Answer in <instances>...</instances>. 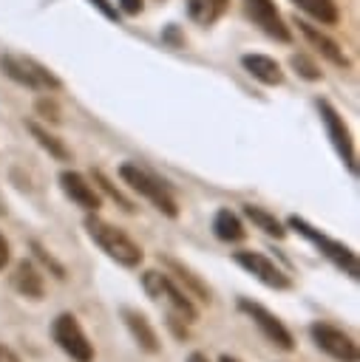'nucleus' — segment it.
Listing matches in <instances>:
<instances>
[{
    "mask_svg": "<svg viewBox=\"0 0 360 362\" xmlns=\"http://www.w3.org/2000/svg\"><path fill=\"white\" fill-rule=\"evenodd\" d=\"M244 3H247V11L252 14V20H255L269 37H275L278 42H289V40H292V31H289V25L281 20V14H278V8H275L272 0H244Z\"/></svg>",
    "mask_w": 360,
    "mask_h": 362,
    "instance_id": "15",
    "label": "nucleus"
},
{
    "mask_svg": "<svg viewBox=\"0 0 360 362\" xmlns=\"http://www.w3.org/2000/svg\"><path fill=\"white\" fill-rule=\"evenodd\" d=\"M207 3H210V6H213L218 14H221V11H224V6H227V0H207Z\"/></svg>",
    "mask_w": 360,
    "mask_h": 362,
    "instance_id": "31",
    "label": "nucleus"
},
{
    "mask_svg": "<svg viewBox=\"0 0 360 362\" xmlns=\"http://www.w3.org/2000/svg\"><path fill=\"white\" fill-rule=\"evenodd\" d=\"M235 308H238V314H244V317L258 328V334H261L272 348H278V351H283V354L295 351V337H292V331H289L286 322H283L275 311H269L264 303H258V300L241 294V297H235Z\"/></svg>",
    "mask_w": 360,
    "mask_h": 362,
    "instance_id": "5",
    "label": "nucleus"
},
{
    "mask_svg": "<svg viewBox=\"0 0 360 362\" xmlns=\"http://www.w3.org/2000/svg\"><path fill=\"white\" fill-rule=\"evenodd\" d=\"M116 3H119V11L122 14H130L133 17V14L142 11V0H116Z\"/></svg>",
    "mask_w": 360,
    "mask_h": 362,
    "instance_id": "28",
    "label": "nucleus"
},
{
    "mask_svg": "<svg viewBox=\"0 0 360 362\" xmlns=\"http://www.w3.org/2000/svg\"><path fill=\"white\" fill-rule=\"evenodd\" d=\"M292 3L323 25H334L340 20V11H337L334 0H292Z\"/></svg>",
    "mask_w": 360,
    "mask_h": 362,
    "instance_id": "21",
    "label": "nucleus"
},
{
    "mask_svg": "<svg viewBox=\"0 0 360 362\" xmlns=\"http://www.w3.org/2000/svg\"><path fill=\"white\" fill-rule=\"evenodd\" d=\"M289 65H292L295 74H298L300 79H306V82H317V79L323 76V71H320L306 54H292V57H289Z\"/></svg>",
    "mask_w": 360,
    "mask_h": 362,
    "instance_id": "24",
    "label": "nucleus"
},
{
    "mask_svg": "<svg viewBox=\"0 0 360 362\" xmlns=\"http://www.w3.org/2000/svg\"><path fill=\"white\" fill-rule=\"evenodd\" d=\"M119 178H122L133 192H139L156 212H162V215L170 218V221L179 218V201H176L173 189H170L162 178H156L150 170L139 167L136 161H125V164H119Z\"/></svg>",
    "mask_w": 360,
    "mask_h": 362,
    "instance_id": "4",
    "label": "nucleus"
},
{
    "mask_svg": "<svg viewBox=\"0 0 360 362\" xmlns=\"http://www.w3.org/2000/svg\"><path fill=\"white\" fill-rule=\"evenodd\" d=\"M159 263L167 269V274L193 297V300H198L201 305H210L213 303V286L198 274V272H193L184 260H179V257H173V255H159Z\"/></svg>",
    "mask_w": 360,
    "mask_h": 362,
    "instance_id": "11",
    "label": "nucleus"
},
{
    "mask_svg": "<svg viewBox=\"0 0 360 362\" xmlns=\"http://www.w3.org/2000/svg\"><path fill=\"white\" fill-rule=\"evenodd\" d=\"M0 68H3V74H6L11 82H17V85H23V88H28V90L54 93V90L62 88L60 76H57L54 71H48L45 65H40L37 59H31V57L3 54V57H0Z\"/></svg>",
    "mask_w": 360,
    "mask_h": 362,
    "instance_id": "7",
    "label": "nucleus"
},
{
    "mask_svg": "<svg viewBox=\"0 0 360 362\" xmlns=\"http://www.w3.org/2000/svg\"><path fill=\"white\" fill-rule=\"evenodd\" d=\"M34 110H37V116H43L45 122H51V124H60V107H57V102L51 99V96H40L37 102H34Z\"/></svg>",
    "mask_w": 360,
    "mask_h": 362,
    "instance_id": "25",
    "label": "nucleus"
},
{
    "mask_svg": "<svg viewBox=\"0 0 360 362\" xmlns=\"http://www.w3.org/2000/svg\"><path fill=\"white\" fill-rule=\"evenodd\" d=\"M218 362H241V359H238V356H232V354H221V356H218Z\"/></svg>",
    "mask_w": 360,
    "mask_h": 362,
    "instance_id": "32",
    "label": "nucleus"
},
{
    "mask_svg": "<svg viewBox=\"0 0 360 362\" xmlns=\"http://www.w3.org/2000/svg\"><path fill=\"white\" fill-rule=\"evenodd\" d=\"M26 130L31 133V139H34V141H37L54 161H71V147H68L60 136H54L48 127H43L40 122L28 119V122H26Z\"/></svg>",
    "mask_w": 360,
    "mask_h": 362,
    "instance_id": "19",
    "label": "nucleus"
},
{
    "mask_svg": "<svg viewBox=\"0 0 360 362\" xmlns=\"http://www.w3.org/2000/svg\"><path fill=\"white\" fill-rule=\"evenodd\" d=\"M91 181H94V187H96V189H102L113 204H119V209H122V212H128V215H130V212L136 209V206H133V201H130V198H125V195H122V189H119V187H113V181H111L102 170H91Z\"/></svg>",
    "mask_w": 360,
    "mask_h": 362,
    "instance_id": "22",
    "label": "nucleus"
},
{
    "mask_svg": "<svg viewBox=\"0 0 360 362\" xmlns=\"http://www.w3.org/2000/svg\"><path fill=\"white\" fill-rule=\"evenodd\" d=\"M119 317H122L128 334L133 337V342L139 345V351H145L150 356L162 354V339H159V334H156V328H153V322L147 320L145 311H139L133 305H122L119 308Z\"/></svg>",
    "mask_w": 360,
    "mask_h": 362,
    "instance_id": "13",
    "label": "nucleus"
},
{
    "mask_svg": "<svg viewBox=\"0 0 360 362\" xmlns=\"http://www.w3.org/2000/svg\"><path fill=\"white\" fill-rule=\"evenodd\" d=\"M57 181H60V189L65 192V198L74 201L79 209L96 212L102 206V195H99V189L94 187V181L88 175H82L77 170H62Z\"/></svg>",
    "mask_w": 360,
    "mask_h": 362,
    "instance_id": "12",
    "label": "nucleus"
},
{
    "mask_svg": "<svg viewBox=\"0 0 360 362\" xmlns=\"http://www.w3.org/2000/svg\"><path fill=\"white\" fill-rule=\"evenodd\" d=\"M145 294L159 303L167 314V325L173 328L176 337H187V325L198 322V305L196 300L167 274V272H159V269H145L142 277H139Z\"/></svg>",
    "mask_w": 360,
    "mask_h": 362,
    "instance_id": "1",
    "label": "nucleus"
},
{
    "mask_svg": "<svg viewBox=\"0 0 360 362\" xmlns=\"http://www.w3.org/2000/svg\"><path fill=\"white\" fill-rule=\"evenodd\" d=\"M51 339L54 345L71 359V362H94L96 359V351H94V342L88 339L85 328L79 325L77 314L71 311H60L54 320H51Z\"/></svg>",
    "mask_w": 360,
    "mask_h": 362,
    "instance_id": "6",
    "label": "nucleus"
},
{
    "mask_svg": "<svg viewBox=\"0 0 360 362\" xmlns=\"http://www.w3.org/2000/svg\"><path fill=\"white\" fill-rule=\"evenodd\" d=\"M295 25H298V31L306 37V42L309 45H315V51L320 54V57H326L332 65H337V68H349V57L343 54V48L329 37V34H323L320 28H315L312 23H306V20H295Z\"/></svg>",
    "mask_w": 360,
    "mask_h": 362,
    "instance_id": "16",
    "label": "nucleus"
},
{
    "mask_svg": "<svg viewBox=\"0 0 360 362\" xmlns=\"http://www.w3.org/2000/svg\"><path fill=\"white\" fill-rule=\"evenodd\" d=\"M283 226H286V232H295V235H300L306 243H312L315 249H317V255L323 257V260H329L340 274H346L349 280H357L360 277V260H357V252L351 249V246H346L343 240H337V238H332V235H326V232H320L317 226H312L306 218H300V215H289L286 221H283Z\"/></svg>",
    "mask_w": 360,
    "mask_h": 362,
    "instance_id": "3",
    "label": "nucleus"
},
{
    "mask_svg": "<svg viewBox=\"0 0 360 362\" xmlns=\"http://www.w3.org/2000/svg\"><path fill=\"white\" fill-rule=\"evenodd\" d=\"M9 260H11V246H9V238L0 232V272L9 266Z\"/></svg>",
    "mask_w": 360,
    "mask_h": 362,
    "instance_id": "27",
    "label": "nucleus"
},
{
    "mask_svg": "<svg viewBox=\"0 0 360 362\" xmlns=\"http://www.w3.org/2000/svg\"><path fill=\"white\" fill-rule=\"evenodd\" d=\"M184 362H210V359H207V354H204V351H190Z\"/></svg>",
    "mask_w": 360,
    "mask_h": 362,
    "instance_id": "30",
    "label": "nucleus"
},
{
    "mask_svg": "<svg viewBox=\"0 0 360 362\" xmlns=\"http://www.w3.org/2000/svg\"><path fill=\"white\" fill-rule=\"evenodd\" d=\"M82 229H85V235L91 238V243H94L105 257H111L113 263H119V266H125V269H139V263L145 260L142 246H139L125 229H119L116 223L99 218L96 212H88V215H85Z\"/></svg>",
    "mask_w": 360,
    "mask_h": 362,
    "instance_id": "2",
    "label": "nucleus"
},
{
    "mask_svg": "<svg viewBox=\"0 0 360 362\" xmlns=\"http://www.w3.org/2000/svg\"><path fill=\"white\" fill-rule=\"evenodd\" d=\"M315 105H317L320 122H323L326 136H329L332 147L337 150L340 161L346 164V170H349L351 175H357V153H354V139H351V133H349V127H346L343 116L337 113V107H334L329 99H317Z\"/></svg>",
    "mask_w": 360,
    "mask_h": 362,
    "instance_id": "10",
    "label": "nucleus"
},
{
    "mask_svg": "<svg viewBox=\"0 0 360 362\" xmlns=\"http://www.w3.org/2000/svg\"><path fill=\"white\" fill-rule=\"evenodd\" d=\"M213 235L221 240V243H241L247 238V229H244V221L238 218V212H232L230 206H221L215 209L213 215Z\"/></svg>",
    "mask_w": 360,
    "mask_h": 362,
    "instance_id": "18",
    "label": "nucleus"
},
{
    "mask_svg": "<svg viewBox=\"0 0 360 362\" xmlns=\"http://www.w3.org/2000/svg\"><path fill=\"white\" fill-rule=\"evenodd\" d=\"M244 218L255 226V229H261L264 235H269V238H275V240H283L289 232H286V226H283V221L281 218H275V212H269V209H264V206H258V204H244Z\"/></svg>",
    "mask_w": 360,
    "mask_h": 362,
    "instance_id": "20",
    "label": "nucleus"
},
{
    "mask_svg": "<svg viewBox=\"0 0 360 362\" xmlns=\"http://www.w3.org/2000/svg\"><path fill=\"white\" fill-rule=\"evenodd\" d=\"M241 65H244V71H247L252 79H258L261 85H281V82H283V71H281L278 59H272V57H266V54H244V57H241Z\"/></svg>",
    "mask_w": 360,
    "mask_h": 362,
    "instance_id": "17",
    "label": "nucleus"
},
{
    "mask_svg": "<svg viewBox=\"0 0 360 362\" xmlns=\"http://www.w3.org/2000/svg\"><path fill=\"white\" fill-rule=\"evenodd\" d=\"M28 249H31L34 260H37L43 269H48V274H51V277H57V280H65V277H68L65 266H62V263H60V260H57V257H54V255L40 243V240H31V243H28Z\"/></svg>",
    "mask_w": 360,
    "mask_h": 362,
    "instance_id": "23",
    "label": "nucleus"
},
{
    "mask_svg": "<svg viewBox=\"0 0 360 362\" xmlns=\"http://www.w3.org/2000/svg\"><path fill=\"white\" fill-rule=\"evenodd\" d=\"M0 362H20V354H17L11 345L0 342Z\"/></svg>",
    "mask_w": 360,
    "mask_h": 362,
    "instance_id": "29",
    "label": "nucleus"
},
{
    "mask_svg": "<svg viewBox=\"0 0 360 362\" xmlns=\"http://www.w3.org/2000/svg\"><path fill=\"white\" fill-rule=\"evenodd\" d=\"M309 339L315 342V348L320 354H326L334 362H360V348L354 342V337L349 331H343L334 322L326 320H312L309 322Z\"/></svg>",
    "mask_w": 360,
    "mask_h": 362,
    "instance_id": "8",
    "label": "nucleus"
},
{
    "mask_svg": "<svg viewBox=\"0 0 360 362\" xmlns=\"http://www.w3.org/2000/svg\"><path fill=\"white\" fill-rule=\"evenodd\" d=\"M88 3H94V6L108 17V20H119V8H116L113 3H108V0H88Z\"/></svg>",
    "mask_w": 360,
    "mask_h": 362,
    "instance_id": "26",
    "label": "nucleus"
},
{
    "mask_svg": "<svg viewBox=\"0 0 360 362\" xmlns=\"http://www.w3.org/2000/svg\"><path fill=\"white\" fill-rule=\"evenodd\" d=\"M9 286H11L20 297H26V300H31V303H40V300L45 297V277H43V269H40L34 260H28V257H23V260L14 263V269H11V274H9Z\"/></svg>",
    "mask_w": 360,
    "mask_h": 362,
    "instance_id": "14",
    "label": "nucleus"
},
{
    "mask_svg": "<svg viewBox=\"0 0 360 362\" xmlns=\"http://www.w3.org/2000/svg\"><path fill=\"white\" fill-rule=\"evenodd\" d=\"M232 263L238 269H244L247 274H252L261 286L272 288V291H292L295 288V280L292 274H286L272 257H266L264 252H255V249H238L232 252Z\"/></svg>",
    "mask_w": 360,
    "mask_h": 362,
    "instance_id": "9",
    "label": "nucleus"
}]
</instances>
